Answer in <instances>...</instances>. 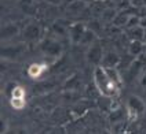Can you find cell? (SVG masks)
I'll use <instances>...</instances> for the list:
<instances>
[{
    "mask_svg": "<svg viewBox=\"0 0 146 134\" xmlns=\"http://www.w3.org/2000/svg\"><path fill=\"white\" fill-rule=\"evenodd\" d=\"M18 27H17L15 25H13V24H8L6 25L4 27H3V30H1V33H3V39L6 40L8 39V37H14V36H17L18 34Z\"/></svg>",
    "mask_w": 146,
    "mask_h": 134,
    "instance_id": "30bf717a",
    "label": "cell"
},
{
    "mask_svg": "<svg viewBox=\"0 0 146 134\" xmlns=\"http://www.w3.org/2000/svg\"><path fill=\"white\" fill-rule=\"evenodd\" d=\"M123 118H124V114H123L121 110L112 111V115H110V122H112V125L123 123Z\"/></svg>",
    "mask_w": 146,
    "mask_h": 134,
    "instance_id": "5bb4252c",
    "label": "cell"
},
{
    "mask_svg": "<svg viewBox=\"0 0 146 134\" xmlns=\"http://www.w3.org/2000/svg\"><path fill=\"white\" fill-rule=\"evenodd\" d=\"M10 105H11L13 110L21 111L26 107V100L25 99H14V97H11L10 99Z\"/></svg>",
    "mask_w": 146,
    "mask_h": 134,
    "instance_id": "8fae6325",
    "label": "cell"
},
{
    "mask_svg": "<svg viewBox=\"0 0 146 134\" xmlns=\"http://www.w3.org/2000/svg\"><path fill=\"white\" fill-rule=\"evenodd\" d=\"M104 69H105V71L108 73V75L110 77V79L113 81L114 84L119 88H121L123 86V77H121V74H120V71L117 70V69H106V67H104Z\"/></svg>",
    "mask_w": 146,
    "mask_h": 134,
    "instance_id": "9c48e42d",
    "label": "cell"
},
{
    "mask_svg": "<svg viewBox=\"0 0 146 134\" xmlns=\"http://www.w3.org/2000/svg\"><path fill=\"white\" fill-rule=\"evenodd\" d=\"M131 15H132V14L127 12V11H121V12H119L117 15L114 16V19H113L112 24H113L114 26H127L128 19H130Z\"/></svg>",
    "mask_w": 146,
    "mask_h": 134,
    "instance_id": "ba28073f",
    "label": "cell"
},
{
    "mask_svg": "<svg viewBox=\"0 0 146 134\" xmlns=\"http://www.w3.org/2000/svg\"><path fill=\"white\" fill-rule=\"evenodd\" d=\"M139 27H142L143 30H146V16H141V19H139Z\"/></svg>",
    "mask_w": 146,
    "mask_h": 134,
    "instance_id": "ac0fdd59",
    "label": "cell"
},
{
    "mask_svg": "<svg viewBox=\"0 0 146 134\" xmlns=\"http://www.w3.org/2000/svg\"><path fill=\"white\" fill-rule=\"evenodd\" d=\"M145 51V42L141 40H131V42L128 44V55L132 56L134 59H138L143 55Z\"/></svg>",
    "mask_w": 146,
    "mask_h": 134,
    "instance_id": "52a82bcc",
    "label": "cell"
},
{
    "mask_svg": "<svg viewBox=\"0 0 146 134\" xmlns=\"http://www.w3.org/2000/svg\"><path fill=\"white\" fill-rule=\"evenodd\" d=\"M94 41H95V33L92 32V30H88V29H87V32H86L84 37L81 40V44L91 47V45H94Z\"/></svg>",
    "mask_w": 146,
    "mask_h": 134,
    "instance_id": "4fadbf2b",
    "label": "cell"
},
{
    "mask_svg": "<svg viewBox=\"0 0 146 134\" xmlns=\"http://www.w3.org/2000/svg\"><path fill=\"white\" fill-rule=\"evenodd\" d=\"M47 69H48V66L44 63V62H35V63H32L29 67H28V77L32 79H39L47 71Z\"/></svg>",
    "mask_w": 146,
    "mask_h": 134,
    "instance_id": "5b68a950",
    "label": "cell"
},
{
    "mask_svg": "<svg viewBox=\"0 0 146 134\" xmlns=\"http://www.w3.org/2000/svg\"><path fill=\"white\" fill-rule=\"evenodd\" d=\"M139 19H141V16L138 15V14H132V15L130 16V19H128V24H127V26L125 27H128V29H134V27H138L139 26Z\"/></svg>",
    "mask_w": 146,
    "mask_h": 134,
    "instance_id": "9a60e30c",
    "label": "cell"
},
{
    "mask_svg": "<svg viewBox=\"0 0 146 134\" xmlns=\"http://www.w3.org/2000/svg\"><path fill=\"white\" fill-rule=\"evenodd\" d=\"M92 78H94V84H95V86H97L98 92L104 96V97L113 99L114 96H117L120 88L110 79V77L108 75V73L105 71V69H104L102 66H97V67L94 69Z\"/></svg>",
    "mask_w": 146,
    "mask_h": 134,
    "instance_id": "6da1fadb",
    "label": "cell"
},
{
    "mask_svg": "<svg viewBox=\"0 0 146 134\" xmlns=\"http://www.w3.org/2000/svg\"><path fill=\"white\" fill-rule=\"evenodd\" d=\"M1 125H3V127H1V134H6L7 133V129H8V123H7V120H1Z\"/></svg>",
    "mask_w": 146,
    "mask_h": 134,
    "instance_id": "d6986e66",
    "label": "cell"
},
{
    "mask_svg": "<svg viewBox=\"0 0 146 134\" xmlns=\"http://www.w3.org/2000/svg\"><path fill=\"white\" fill-rule=\"evenodd\" d=\"M125 108H127V114L130 115V118L137 119L138 116L143 115L146 112V103L143 101V99H141L137 95H131L127 99V104H125Z\"/></svg>",
    "mask_w": 146,
    "mask_h": 134,
    "instance_id": "7a4b0ae2",
    "label": "cell"
},
{
    "mask_svg": "<svg viewBox=\"0 0 146 134\" xmlns=\"http://www.w3.org/2000/svg\"><path fill=\"white\" fill-rule=\"evenodd\" d=\"M104 55H105V54H104V51H102V47H99L97 44L88 47L87 59H88V62H91L92 64H95V67H97V66H101L102 59H104Z\"/></svg>",
    "mask_w": 146,
    "mask_h": 134,
    "instance_id": "277c9868",
    "label": "cell"
},
{
    "mask_svg": "<svg viewBox=\"0 0 146 134\" xmlns=\"http://www.w3.org/2000/svg\"><path fill=\"white\" fill-rule=\"evenodd\" d=\"M138 15L146 16V4H143V6H141V7L138 8Z\"/></svg>",
    "mask_w": 146,
    "mask_h": 134,
    "instance_id": "e0dca14e",
    "label": "cell"
},
{
    "mask_svg": "<svg viewBox=\"0 0 146 134\" xmlns=\"http://www.w3.org/2000/svg\"><path fill=\"white\" fill-rule=\"evenodd\" d=\"M139 84H141V86L146 88V70L142 73V75H141V78H139Z\"/></svg>",
    "mask_w": 146,
    "mask_h": 134,
    "instance_id": "2e32d148",
    "label": "cell"
},
{
    "mask_svg": "<svg viewBox=\"0 0 146 134\" xmlns=\"http://www.w3.org/2000/svg\"><path fill=\"white\" fill-rule=\"evenodd\" d=\"M119 63H120V56L117 55L114 51H109V52H106L104 55L101 66L106 67V69H117Z\"/></svg>",
    "mask_w": 146,
    "mask_h": 134,
    "instance_id": "8992f818",
    "label": "cell"
},
{
    "mask_svg": "<svg viewBox=\"0 0 146 134\" xmlns=\"http://www.w3.org/2000/svg\"><path fill=\"white\" fill-rule=\"evenodd\" d=\"M87 32V26L81 22L73 24L68 27V37L72 44H81V40Z\"/></svg>",
    "mask_w": 146,
    "mask_h": 134,
    "instance_id": "3957f363",
    "label": "cell"
},
{
    "mask_svg": "<svg viewBox=\"0 0 146 134\" xmlns=\"http://www.w3.org/2000/svg\"><path fill=\"white\" fill-rule=\"evenodd\" d=\"M11 97L14 99H25L26 97V89L21 85H15L11 89Z\"/></svg>",
    "mask_w": 146,
    "mask_h": 134,
    "instance_id": "7c38bea8",
    "label": "cell"
}]
</instances>
